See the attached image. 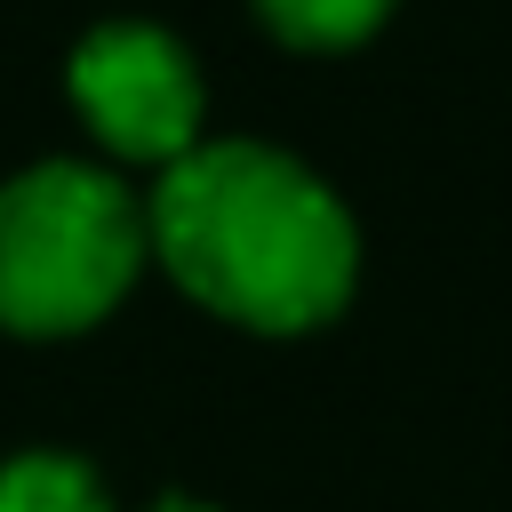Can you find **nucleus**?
Returning a JSON list of instances; mask_svg holds the SVG:
<instances>
[{
    "label": "nucleus",
    "mask_w": 512,
    "mask_h": 512,
    "mask_svg": "<svg viewBox=\"0 0 512 512\" xmlns=\"http://www.w3.org/2000/svg\"><path fill=\"white\" fill-rule=\"evenodd\" d=\"M152 264L248 336H312L352 304L360 224L280 144L200 136L144 192Z\"/></svg>",
    "instance_id": "nucleus-1"
},
{
    "label": "nucleus",
    "mask_w": 512,
    "mask_h": 512,
    "mask_svg": "<svg viewBox=\"0 0 512 512\" xmlns=\"http://www.w3.org/2000/svg\"><path fill=\"white\" fill-rule=\"evenodd\" d=\"M144 264V200L112 168L32 160L0 184V336H88L120 312Z\"/></svg>",
    "instance_id": "nucleus-2"
},
{
    "label": "nucleus",
    "mask_w": 512,
    "mask_h": 512,
    "mask_svg": "<svg viewBox=\"0 0 512 512\" xmlns=\"http://www.w3.org/2000/svg\"><path fill=\"white\" fill-rule=\"evenodd\" d=\"M64 96H72L80 128L128 168L184 160L200 144V120H208V88H200L192 48L144 16L88 24L64 56Z\"/></svg>",
    "instance_id": "nucleus-3"
},
{
    "label": "nucleus",
    "mask_w": 512,
    "mask_h": 512,
    "mask_svg": "<svg viewBox=\"0 0 512 512\" xmlns=\"http://www.w3.org/2000/svg\"><path fill=\"white\" fill-rule=\"evenodd\" d=\"M0 512H112L96 464L64 456V448H24L0 464Z\"/></svg>",
    "instance_id": "nucleus-4"
},
{
    "label": "nucleus",
    "mask_w": 512,
    "mask_h": 512,
    "mask_svg": "<svg viewBox=\"0 0 512 512\" xmlns=\"http://www.w3.org/2000/svg\"><path fill=\"white\" fill-rule=\"evenodd\" d=\"M248 8L264 16L272 40L312 48V56H328V48H360V40L392 16V0H248Z\"/></svg>",
    "instance_id": "nucleus-5"
},
{
    "label": "nucleus",
    "mask_w": 512,
    "mask_h": 512,
    "mask_svg": "<svg viewBox=\"0 0 512 512\" xmlns=\"http://www.w3.org/2000/svg\"><path fill=\"white\" fill-rule=\"evenodd\" d=\"M152 512H216V504H192V496H168V504H152Z\"/></svg>",
    "instance_id": "nucleus-6"
}]
</instances>
